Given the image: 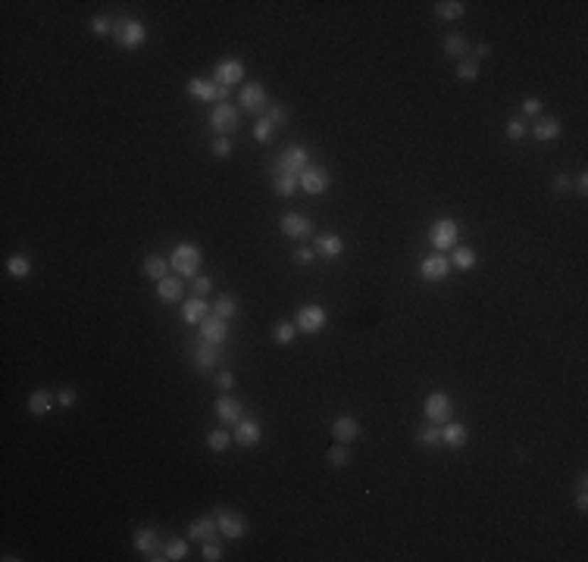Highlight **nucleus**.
<instances>
[{"label":"nucleus","instance_id":"11","mask_svg":"<svg viewBox=\"0 0 588 562\" xmlns=\"http://www.w3.org/2000/svg\"><path fill=\"white\" fill-rule=\"evenodd\" d=\"M304 166H310V150L304 144H288L279 153V160L272 163V172H292V175H301Z\"/></svg>","mask_w":588,"mask_h":562},{"label":"nucleus","instance_id":"48","mask_svg":"<svg viewBox=\"0 0 588 562\" xmlns=\"http://www.w3.org/2000/svg\"><path fill=\"white\" fill-rule=\"evenodd\" d=\"M210 150H213V156H219V160H225V156H232V138H213V144H210Z\"/></svg>","mask_w":588,"mask_h":562},{"label":"nucleus","instance_id":"2","mask_svg":"<svg viewBox=\"0 0 588 562\" xmlns=\"http://www.w3.org/2000/svg\"><path fill=\"white\" fill-rule=\"evenodd\" d=\"M113 38L122 50H138L141 44H147V26L135 16H122L113 26Z\"/></svg>","mask_w":588,"mask_h":562},{"label":"nucleus","instance_id":"8","mask_svg":"<svg viewBox=\"0 0 588 562\" xmlns=\"http://www.w3.org/2000/svg\"><path fill=\"white\" fill-rule=\"evenodd\" d=\"M241 122V109L232 104H216L210 109V129H213L219 138H232V131H238Z\"/></svg>","mask_w":588,"mask_h":562},{"label":"nucleus","instance_id":"4","mask_svg":"<svg viewBox=\"0 0 588 562\" xmlns=\"http://www.w3.org/2000/svg\"><path fill=\"white\" fill-rule=\"evenodd\" d=\"M422 416H426V422L432 425H444L454 418V400L448 391H432L422 403Z\"/></svg>","mask_w":588,"mask_h":562},{"label":"nucleus","instance_id":"7","mask_svg":"<svg viewBox=\"0 0 588 562\" xmlns=\"http://www.w3.org/2000/svg\"><path fill=\"white\" fill-rule=\"evenodd\" d=\"M132 547L147 562H166V556H163V537L156 528H138L135 537H132Z\"/></svg>","mask_w":588,"mask_h":562},{"label":"nucleus","instance_id":"46","mask_svg":"<svg viewBox=\"0 0 588 562\" xmlns=\"http://www.w3.org/2000/svg\"><path fill=\"white\" fill-rule=\"evenodd\" d=\"M266 119H269L276 129H285V125H288V109H285V104H269V109H266Z\"/></svg>","mask_w":588,"mask_h":562},{"label":"nucleus","instance_id":"10","mask_svg":"<svg viewBox=\"0 0 588 562\" xmlns=\"http://www.w3.org/2000/svg\"><path fill=\"white\" fill-rule=\"evenodd\" d=\"M294 325L301 335H319V331H326V325H328V313L319 303H307L297 310Z\"/></svg>","mask_w":588,"mask_h":562},{"label":"nucleus","instance_id":"23","mask_svg":"<svg viewBox=\"0 0 588 562\" xmlns=\"http://www.w3.org/2000/svg\"><path fill=\"white\" fill-rule=\"evenodd\" d=\"M332 438H335V444H354V441L360 438V422L354 416H338L332 422Z\"/></svg>","mask_w":588,"mask_h":562},{"label":"nucleus","instance_id":"20","mask_svg":"<svg viewBox=\"0 0 588 562\" xmlns=\"http://www.w3.org/2000/svg\"><path fill=\"white\" fill-rule=\"evenodd\" d=\"M529 131H532V138H535L538 144H551V141L560 138V119L542 113V116L535 119V125H532Z\"/></svg>","mask_w":588,"mask_h":562},{"label":"nucleus","instance_id":"49","mask_svg":"<svg viewBox=\"0 0 588 562\" xmlns=\"http://www.w3.org/2000/svg\"><path fill=\"white\" fill-rule=\"evenodd\" d=\"M313 263H316V250L301 244V247L294 250V266H313Z\"/></svg>","mask_w":588,"mask_h":562},{"label":"nucleus","instance_id":"28","mask_svg":"<svg viewBox=\"0 0 588 562\" xmlns=\"http://www.w3.org/2000/svg\"><path fill=\"white\" fill-rule=\"evenodd\" d=\"M169 256H160V253H151V256H144V266H141V272H144V279L151 281H163L169 275Z\"/></svg>","mask_w":588,"mask_h":562},{"label":"nucleus","instance_id":"36","mask_svg":"<svg viewBox=\"0 0 588 562\" xmlns=\"http://www.w3.org/2000/svg\"><path fill=\"white\" fill-rule=\"evenodd\" d=\"M229 444H232V431L213 428V431L207 434V450H210V453H219V456H223L225 450H229Z\"/></svg>","mask_w":588,"mask_h":562},{"label":"nucleus","instance_id":"24","mask_svg":"<svg viewBox=\"0 0 588 562\" xmlns=\"http://www.w3.org/2000/svg\"><path fill=\"white\" fill-rule=\"evenodd\" d=\"M313 250H316V256H323V259H338L344 253V237L335 234V232H326V234L316 237Z\"/></svg>","mask_w":588,"mask_h":562},{"label":"nucleus","instance_id":"40","mask_svg":"<svg viewBox=\"0 0 588 562\" xmlns=\"http://www.w3.org/2000/svg\"><path fill=\"white\" fill-rule=\"evenodd\" d=\"M272 138H276V125H272L266 116H260L254 122V141L257 144H272Z\"/></svg>","mask_w":588,"mask_h":562},{"label":"nucleus","instance_id":"6","mask_svg":"<svg viewBox=\"0 0 588 562\" xmlns=\"http://www.w3.org/2000/svg\"><path fill=\"white\" fill-rule=\"evenodd\" d=\"M213 516H216V525H219V537H225V541H241V537L247 534V528H250L241 512L225 509V506H216Z\"/></svg>","mask_w":588,"mask_h":562},{"label":"nucleus","instance_id":"5","mask_svg":"<svg viewBox=\"0 0 588 562\" xmlns=\"http://www.w3.org/2000/svg\"><path fill=\"white\" fill-rule=\"evenodd\" d=\"M297 185H301V191H304V194L319 197V194H326L328 188H332V175H328L326 166L310 163V166H304V172L297 175Z\"/></svg>","mask_w":588,"mask_h":562},{"label":"nucleus","instance_id":"33","mask_svg":"<svg viewBox=\"0 0 588 562\" xmlns=\"http://www.w3.org/2000/svg\"><path fill=\"white\" fill-rule=\"evenodd\" d=\"M294 335H297V325H294V319H279L276 325L269 328V337L276 340L279 347H288V344H294Z\"/></svg>","mask_w":588,"mask_h":562},{"label":"nucleus","instance_id":"31","mask_svg":"<svg viewBox=\"0 0 588 562\" xmlns=\"http://www.w3.org/2000/svg\"><path fill=\"white\" fill-rule=\"evenodd\" d=\"M469 41L466 35H460V31H451L448 38H444V57H454V60H469Z\"/></svg>","mask_w":588,"mask_h":562},{"label":"nucleus","instance_id":"22","mask_svg":"<svg viewBox=\"0 0 588 562\" xmlns=\"http://www.w3.org/2000/svg\"><path fill=\"white\" fill-rule=\"evenodd\" d=\"M182 297H185V281L178 279V275H166L163 281H156V300H160V303L172 306Z\"/></svg>","mask_w":588,"mask_h":562},{"label":"nucleus","instance_id":"51","mask_svg":"<svg viewBox=\"0 0 588 562\" xmlns=\"http://www.w3.org/2000/svg\"><path fill=\"white\" fill-rule=\"evenodd\" d=\"M216 387H219L223 394H232V391H235V372H229V369L219 372V375H216Z\"/></svg>","mask_w":588,"mask_h":562},{"label":"nucleus","instance_id":"42","mask_svg":"<svg viewBox=\"0 0 588 562\" xmlns=\"http://www.w3.org/2000/svg\"><path fill=\"white\" fill-rule=\"evenodd\" d=\"M457 78L460 82H476V78H479V60H460L457 63Z\"/></svg>","mask_w":588,"mask_h":562},{"label":"nucleus","instance_id":"35","mask_svg":"<svg viewBox=\"0 0 588 562\" xmlns=\"http://www.w3.org/2000/svg\"><path fill=\"white\" fill-rule=\"evenodd\" d=\"M238 297L235 294H219L216 297V303H213V315H219V319H225V322H232L235 315H238Z\"/></svg>","mask_w":588,"mask_h":562},{"label":"nucleus","instance_id":"39","mask_svg":"<svg viewBox=\"0 0 588 562\" xmlns=\"http://www.w3.org/2000/svg\"><path fill=\"white\" fill-rule=\"evenodd\" d=\"M326 463L332 465V469H344V465L351 463V450H348V444H335V447H328V450H326Z\"/></svg>","mask_w":588,"mask_h":562},{"label":"nucleus","instance_id":"17","mask_svg":"<svg viewBox=\"0 0 588 562\" xmlns=\"http://www.w3.org/2000/svg\"><path fill=\"white\" fill-rule=\"evenodd\" d=\"M213 82H219L223 88H229L232 91V85H238V82H245V63L241 60H219L216 63V69H213Z\"/></svg>","mask_w":588,"mask_h":562},{"label":"nucleus","instance_id":"54","mask_svg":"<svg viewBox=\"0 0 588 562\" xmlns=\"http://www.w3.org/2000/svg\"><path fill=\"white\" fill-rule=\"evenodd\" d=\"M573 191H579V194H588V172H579V175L573 178Z\"/></svg>","mask_w":588,"mask_h":562},{"label":"nucleus","instance_id":"16","mask_svg":"<svg viewBox=\"0 0 588 562\" xmlns=\"http://www.w3.org/2000/svg\"><path fill=\"white\" fill-rule=\"evenodd\" d=\"M232 441L238 447H245V450H250V447H257L263 441V425L257 422V418H250V416H245L241 418L238 425H235V431H232Z\"/></svg>","mask_w":588,"mask_h":562},{"label":"nucleus","instance_id":"14","mask_svg":"<svg viewBox=\"0 0 588 562\" xmlns=\"http://www.w3.org/2000/svg\"><path fill=\"white\" fill-rule=\"evenodd\" d=\"M213 413L225 428H235V425L245 418V403L235 397V394H219L216 403H213Z\"/></svg>","mask_w":588,"mask_h":562},{"label":"nucleus","instance_id":"50","mask_svg":"<svg viewBox=\"0 0 588 562\" xmlns=\"http://www.w3.org/2000/svg\"><path fill=\"white\" fill-rule=\"evenodd\" d=\"M576 509H579V512L588 509V485H585V475H579V485H576Z\"/></svg>","mask_w":588,"mask_h":562},{"label":"nucleus","instance_id":"3","mask_svg":"<svg viewBox=\"0 0 588 562\" xmlns=\"http://www.w3.org/2000/svg\"><path fill=\"white\" fill-rule=\"evenodd\" d=\"M429 244H432L438 253H451V250L460 244V225H457V219H451V216L435 219V222L429 225Z\"/></svg>","mask_w":588,"mask_h":562},{"label":"nucleus","instance_id":"18","mask_svg":"<svg viewBox=\"0 0 588 562\" xmlns=\"http://www.w3.org/2000/svg\"><path fill=\"white\" fill-rule=\"evenodd\" d=\"M451 275V259L444 253H435V256H426L419 263V279L422 281H448Z\"/></svg>","mask_w":588,"mask_h":562},{"label":"nucleus","instance_id":"32","mask_svg":"<svg viewBox=\"0 0 588 562\" xmlns=\"http://www.w3.org/2000/svg\"><path fill=\"white\" fill-rule=\"evenodd\" d=\"M435 16L444 22H457L466 16V4L464 0H438L435 4Z\"/></svg>","mask_w":588,"mask_h":562},{"label":"nucleus","instance_id":"53","mask_svg":"<svg viewBox=\"0 0 588 562\" xmlns=\"http://www.w3.org/2000/svg\"><path fill=\"white\" fill-rule=\"evenodd\" d=\"M57 403H60V406H66V409H73L78 403V394L73 391V387H63V391L57 394Z\"/></svg>","mask_w":588,"mask_h":562},{"label":"nucleus","instance_id":"27","mask_svg":"<svg viewBox=\"0 0 588 562\" xmlns=\"http://www.w3.org/2000/svg\"><path fill=\"white\" fill-rule=\"evenodd\" d=\"M269 185H272V194L282 197V200L294 197V191L301 188L297 185V175H292V172H272V169H269Z\"/></svg>","mask_w":588,"mask_h":562},{"label":"nucleus","instance_id":"1","mask_svg":"<svg viewBox=\"0 0 588 562\" xmlns=\"http://www.w3.org/2000/svg\"><path fill=\"white\" fill-rule=\"evenodd\" d=\"M201 259H203V253L198 244H191V241L176 244L169 253V266L178 279H194V275H201Z\"/></svg>","mask_w":588,"mask_h":562},{"label":"nucleus","instance_id":"44","mask_svg":"<svg viewBox=\"0 0 588 562\" xmlns=\"http://www.w3.org/2000/svg\"><path fill=\"white\" fill-rule=\"evenodd\" d=\"M520 109H523V116H529V119H538V116L545 113V104H542V97H535V94H529V97H523Z\"/></svg>","mask_w":588,"mask_h":562},{"label":"nucleus","instance_id":"47","mask_svg":"<svg viewBox=\"0 0 588 562\" xmlns=\"http://www.w3.org/2000/svg\"><path fill=\"white\" fill-rule=\"evenodd\" d=\"M113 26H116V19H109V16H94V19H91V31L97 38L113 35Z\"/></svg>","mask_w":588,"mask_h":562},{"label":"nucleus","instance_id":"52","mask_svg":"<svg viewBox=\"0 0 588 562\" xmlns=\"http://www.w3.org/2000/svg\"><path fill=\"white\" fill-rule=\"evenodd\" d=\"M551 188H554L557 194H570V191H573V178H570L567 172H557V175H554V181H551Z\"/></svg>","mask_w":588,"mask_h":562},{"label":"nucleus","instance_id":"38","mask_svg":"<svg viewBox=\"0 0 588 562\" xmlns=\"http://www.w3.org/2000/svg\"><path fill=\"white\" fill-rule=\"evenodd\" d=\"M6 272L13 275V279H28L31 275V263H28V256H22V253H16V256L6 259Z\"/></svg>","mask_w":588,"mask_h":562},{"label":"nucleus","instance_id":"30","mask_svg":"<svg viewBox=\"0 0 588 562\" xmlns=\"http://www.w3.org/2000/svg\"><path fill=\"white\" fill-rule=\"evenodd\" d=\"M53 403H57V397H53L50 391H44V387H38V391L28 394V413L41 418L47 413H53Z\"/></svg>","mask_w":588,"mask_h":562},{"label":"nucleus","instance_id":"19","mask_svg":"<svg viewBox=\"0 0 588 562\" xmlns=\"http://www.w3.org/2000/svg\"><path fill=\"white\" fill-rule=\"evenodd\" d=\"M198 328H201V337L210 340V344H216V347H223L225 340H229V322L219 319V315H213V313H210Z\"/></svg>","mask_w":588,"mask_h":562},{"label":"nucleus","instance_id":"29","mask_svg":"<svg viewBox=\"0 0 588 562\" xmlns=\"http://www.w3.org/2000/svg\"><path fill=\"white\" fill-rule=\"evenodd\" d=\"M448 259H451V269H457V272H469V269H476V263H479V256H476V250L469 244H457Z\"/></svg>","mask_w":588,"mask_h":562},{"label":"nucleus","instance_id":"12","mask_svg":"<svg viewBox=\"0 0 588 562\" xmlns=\"http://www.w3.org/2000/svg\"><path fill=\"white\" fill-rule=\"evenodd\" d=\"M279 228L285 237H292V241H310L313 232H316V222H313L310 216H304V212H285V216L279 219Z\"/></svg>","mask_w":588,"mask_h":562},{"label":"nucleus","instance_id":"21","mask_svg":"<svg viewBox=\"0 0 588 562\" xmlns=\"http://www.w3.org/2000/svg\"><path fill=\"white\" fill-rule=\"evenodd\" d=\"M188 537L198 544H207V541H216L219 537V525H216V516L210 512V516H201L194 519L191 525H188Z\"/></svg>","mask_w":588,"mask_h":562},{"label":"nucleus","instance_id":"37","mask_svg":"<svg viewBox=\"0 0 588 562\" xmlns=\"http://www.w3.org/2000/svg\"><path fill=\"white\" fill-rule=\"evenodd\" d=\"M163 556H166V562H182L188 556V541H182V537H169V541L163 544Z\"/></svg>","mask_w":588,"mask_h":562},{"label":"nucleus","instance_id":"25","mask_svg":"<svg viewBox=\"0 0 588 562\" xmlns=\"http://www.w3.org/2000/svg\"><path fill=\"white\" fill-rule=\"evenodd\" d=\"M210 313H213V306H207V300H203V297H188L185 306H182L185 325H201V322L207 319Z\"/></svg>","mask_w":588,"mask_h":562},{"label":"nucleus","instance_id":"15","mask_svg":"<svg viewBox=\"0 0 588 562\" xmlns=\"http://www.w3.org/2000/svg\"><path fill=\"white\" fill-rule=\"evenodd\" d=\"M219 350H223V347H216V344H210V340L198 337V340L191 344V362H194V369L203 372V375H207V372H213V369L219 366V360H223V356H219Z\"/></svg>","mask_w":588,"mask_h":562},{"label":"nucleus","instance_id":"26","mask_svg":"<svg viewBox=\"0 0 588 562\" xmlns=\"http://www.w3.org/2000/svg\"><path fill=\"white\" fill-rule=\"evenodd\" d=\"M466 441H469L466 425L454 422V418L442 425V444H444V447H451V450H464V447H466Z\"/></svg>","mask_w":588,"mask_h":562},{"label":"nucleus","instance_id":"43","mask_svg":"<svg viewBox=\"0 0 588 562\" xmlns=\"http://www.w3.org/2000/svg\"><path fill=\"white\" fill-rule=\"evenodd\" d=\"M201 556L207 562H223L225 559V550H223V544H219V537H216V541L201 544Z\"/></svg>","mask_w":588,"mask_h":562},{"label":"nucleus","instance_id":"41","mask_svg":"<svg viewBox=\"0 0 588 562\" xmlns=\"http://www.w3.org/2000/svg\"><path fill=\"white\" fill-rule=\"evenodd\" d=\"M504 134H507V141H513V144H516V141H523L529 134V122H526V119H520V116H513L511 122L504 125Z\"/></svg>","mask_w":588,"mask_h":562},{"label":"nucleus","instance_id":"34","mask_svg":"<svg viewBox=\"0 0 588 562\" xmlns=\"http://www.w3.org/2000/svg\"><path fill=\"white\" fill-rule=\"evenodd\" d=\"M417 444H419V447H426V450L444 447V444H442V425H432V422L419 425V431H417Z\"/></svg>","mask_w":588,"mask_h":562},{"label":"nucleus","instance_id":"45","mask_svg":"<svg viewBox=\"0 0 588 562\" xmlns=\"http://www.w3.org/2000/svg\"><path fill=\"white\" fill-rule=\"evenodd\" d=\"M210 291H213V279H207V275H194L191 279V297H210Z\"/></svg>","mask_w":588,"mask_h":562},{"label":"nucleus","instance_id":"13","mask_svg":"<svg viewBox=\"0 0 588 562\" xmlns=\"http://www.w3.org/2000/svg\"><path fill=\"white\" fill-rule=\"evenodd\" d=\"M238 104L241 109H245L247 116H266V109H269V94H266V88L260 82H250L241 88V97H238Z\"/></svg>","mask_w":588,"mask_h":562},{"label":"nucleus","instance_id":"9","mask_svg":"<svg viewBox=\"0 0 588 562\" xmlns=\"http://www.w3.org/2000/svg\"><path fill=\"white\" fill-rule=\"evenodd\" d=\"M188 94L194 100H203V104H229V88H223L213 78H191L188 82Z\"/></svg>","mask_w":588,"mask_h":562},{"label":"nucleus","instance_id":"55","mask_svg":"<svg viewBox=\"0 0 588 562\" xmlns=\"http://www.w3.org/2000/svg\"><path fill=\"white\" fill-rule=\"evenodd\" d=\"M488 53H491V47H488V44H476V60L488 57Z\"/></svg>","mask_w":588,"mask_h":562}]
</instances>
